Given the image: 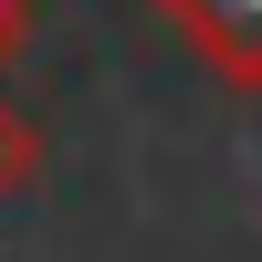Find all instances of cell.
Segmentation results:
<instances>
[{
	"mask_svg": "<svg viewBox=\"0 0 262 262\" xmlns=\"http://www.w3.org/2000/svg\"><path fill=\"white\" fill-rule=\"evenodd\" d=\"M158 21L231 84V95H262V0H158Z\"/></svg>",
	"mask_w": 262,
	"mask_h": 262,
	"instance_id": "1",
	"label": "cell"
},
{
	"mask_svg": "<svg viewBox=\"0 0 262 262\" xmlns=\"http://www.w3.org/2000/svg\"><path fill=\"white\" fill-rule=\"evenodd\" d=\"M21 42H32V0H0V63H11Z\"/></svg>",
	"mask_w": 262,
	"mask_h": 262,
	"instance_id": "3",
	"label": "cell"
},
{
	"mask_svg": "<svg viewBox=\"0 0 262 262\" xmlns=\"http://www.w3.org/2000/svg\"><path fill=\"white\" fill-rule=\"evenodd\" d=\"M0 189H42V137L21 105H0Z\"/></svg>",
	"mask_w": 262,
	"mask_h": 262,
	"instance_id": "2",
	"label": "cell"
}]
</instances>
